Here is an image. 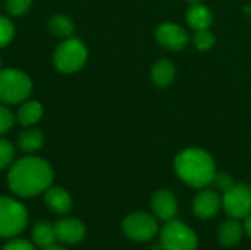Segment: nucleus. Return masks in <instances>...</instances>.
Returning a JSON list of instances; mask_svg holds the SVG:
<instances>
[{"label":"nucleus","instance_id":"obj_1","mask_svg":"<svg viewBox=\"0 0 251 250\" xmlns=\"http://www.w3.org/2000/svg\"><path fill=\"white\" fill-rule=\"evenodd\" d=\"M53 183L50 164L38 156H26L10 167L7 174L9 189L21 197H34L44 193Z\"/></svg>","mask_w":251,"mask_h":250},{"label":"nucleus","instance_id":"obj_2","mask_svg":"<svg viewBox=\"0 0 251 250\" xmlns=\"http://www.w3.org/2000/svg\"><path fill=\"white\" fill-rule=\"evenodd\" d=\"M178 177L190 187L204 189L213 183L216 165L213 158L203 149L190 147L179 152L174 162Z\"/></svg>","mask_w":251,"mask_h":250},{"label":"nucleus","instance_id":"obj_3","mask_svg":"<svg viewBox=\"0 0 251 250\" xmlns=\"http://www.w3.org/2000/svg\"><path fill=\"white\" fill-rule=\"evenodd\" d=\"M32 91L31 78L21 69H0V102L16 105L25 102Z\"/></svg>","mask_w":251,"mask_h":250},{"label":"nucleus","instance_id":"obj_4","mask_svg":"<svg viewBox=\"0 0 251 250\" xmlns=\"http://www.w3.org/2000/svg\"><path fill=\"white\" fill-rule=\"evenodd\" d=\"M87 57L88 52L85 44L75 37H69L65 38L54 50L53 62L60 72L74 74L78 72L85 65Z\"/></svg>","mask_w":251,"mask_h":250},{"label":"nucleus","instance_id":"obj_5","mask_svg":"<svg viewBox=\"0 0 251 250\" xmlns=\"http://www.w3.org/2000/svg\"><path fill=\"white\" fill-rule=\"evenodd\" d=\"M28 224V212L16 199L0 196V237L9 239L21 234Z\"/></svg>","mask_w":251,"mask_h":250},{"label":"nucleus","instance_id":"obj_6","mask_svg":"<svg viewBox=\"0 0 251 250\" xmlns=\"http://www.w3.org/2000/svg\"><path fill=\"white\" fill-rule=\"evenodd\" d=\"M160 245L165 250H196L197 234L191 227L178 220H171L160 231Z\"/></svg>","mask_w":251,"mask_h":250},{"label":"nucleus","instance_id":"obj_7","mask_svg":"<svg viewBox=\"0 0 251 250\" xmlns=\"http://www.w3.org/2000/svg\"><path fill=\"white\" fill-rule=\"evenodd\" d=\"M124 234L137 243H146L156 237L159 231L157 218L147 212H132L122 222Z\"/></svg>","mask_w":251,"mask_h":250},{"label":"nucleus","instance_id":"obj_8","mask_svg":"<svg viewBox=\"0 0 251 250\" xmlns=\"http://www.w3.org/2000/svg\"><path fill=\"white\" fill-rule=\"evenodd\" d=\"M222 208L229 218L243 220L251 214V187L234 184L222 196Z\"/></svg>","mask_w":251,"mask_h":250},{"label":"nucleus","instance_id":"obj_9","mask_svg":"<svg viewBox=\"0 0 251 250\" xmlns=\"http://www.w3.org/2000/svg\"><path fill=\"white\" fill-rule=\"evenodd\" d=\"M156 40L166 49L181 50L188 44L190 38L187 31L181 25L175 22H165L159 25V28L156 29Z\"/></svg>","mask_w":251,"mask_h":250},{"label":"nucleus","instance_id":"obj_10","mask_svg":"<svg viewBox=\"0 0 251 250\" xmlns=\"http://www.w3.org/2000/svg\"><path fill=\"white\" fill-rule=\"evenodd\" d=\"M221 208H222L221 196L215 190H210V189L200 190L193 200V212L200 220L213 218L219 212Z\"/></svg>","mask_w":251,"mask_h":250},{"label":"nucleus","instance_id":"obj_11","mask_svg":"<svg viewBox=\"0 0 251 250\" xmlns=\"http://www.w3.org/2000/svg\"><path fill=\"white\" fill-rule=\"evenodd\" d=\"M151 211L153 215L160 221L168 222L171 220H175L178 214L176 196L168 189L157 190L151 197Z\"/></svg>","mask_w":251,"mask_h":250},{"label":"nucleus","instance_id":"obj_12","mask_svg":"<svg viewBox=\"0 0 251 250\" xmlns=\"http://www.w3.org/2000/svg\"><path fill=\"white\" fill-rule=\"evenodd\" d=\"M54 234L63 245H78L85 237V225L76 218H63L54 224Z\"/></svg>","mask_w":251,"mask_h":250},{"label":"nucleus","instance_id":"obj_13","mask_svg":"<svg viewBox=\"0 0 251 250\" xmlns=\"http://www.w3.org/2000/svg\"><path fill=\"white\" fill-rule=\"evenodd\" d=\"M44 193V202L54 214L65 215L72 209V197L63 187L50 186Z\"/></svg>","mask_w":251,"mask_h":250},{"label":"nucleus","instance_id":"obj_14","mask_svg":"<svg viewBox=\"0 0 251 250\" xmlns=\"http://www.w3.org/2000/svg\"><path fill=\"white\" fill-rule=\"evenodd\" d=\"M243 236H244V227L235 218L226 220L225 222L221 224V227L218 230V240L225 248L237 246L241 242Z\"/></svg>","mask_w":251,"mask_h":250},{"label":"nucleus","instance_id":"obj_15","mask_svg":"<svg viewBox=\"0 0 251 250\" xmlns=\"http://www.w3.org/2000/svg\"><path fill=\"white\" fill-rule=\"evenodd\" d=\"M212 12L209 7H206L204 4H193L191 9L187 13V22L188 25L199 31V29H209L210 24H212Z\"/></svg>","mask_w":251,"mask_h":250},{"label":"nucleus","instance_id":"obj_16","mask_svg":"<svg viewBox=\"0 0 251 250\" xmlns=\"http://www.w3.org/2000/svg\"><path fill=\"white\" fill-rule=\"evenodd\" d=\"M175 78V66L168 59H160L153 65L151 80L157 87H168Z\"/></svg>","mask_w":251,"mask_h":250},{"label":"nucleus","instance_id":"obj_17","mask_svg":"<svg viewBox=\"0 0 251 250\" xmlns=\"http://www.w3.org/2000/svg\"><path fill=\"white\" fill-rule=\"evenodd\" d=\"M18 146L25 153L38 152L44 146V136L37 128H26L18 136Z\"/></svg>","mask_w":251,"mask_h":250},{"label":"nucleus","instance_id":"obj_18","mask_svg":"<svg viewBox=\"0 0 251 250\" xmlns=\"http://www.w3.org/2000/svg\"><path fill=\"white\" fill-rule=\"evenodd\" d=\"M43 105L38 100H26L18 111V121L25 127H31L43 118Z\"/></svg>","mask_w":251,"mask_h":250},{"label":"nucleus","instance_id":"obj_19","mask_svg":"<svg viewBox=\"0 0 251 250\" xmlns=\"http://www.w3.org/2000/svg\"><path fill=\"white\" fill-rule=\"evenodd\" d=\"M31 237L34 240V243L40 248H47L51 246L56 242V234H54V225L50 224L46 220H41L38 222L34 224L32 231H31Z\"/></svg>","mask_w":251,"mask_h":250},{"label":"nucleus","instance_id":"obj_20","mask_svg":"<svg viewBox=\"0 0 251 250\" xmlns=\"http://www.w3.org/2000/svg\"><path fill=\"white\" fill-rule=\"evenodd\" d=\"M49 29L54 37L65 40V38L72 37V34L75 31V25H74L72 19L65 15H53L49 19Z\"/></svg>","mask_w":251,"mask_h":250},{"label":"nucleus","instance_id":"obj_21","mask_svg":"<svg viewBox=\"0 0 251 250\" xmlns=\"http://www.w3.org/2000/svg\"><path fill=\"white\" fill-rule=\"evenodd\" d=\"M193 41H194V46L197 47V50L206 52V50L213 47L215 35L209 29H199V31H196V35H194Z\"/></svg>","mask_w":251,"mask_h":250},{"label":"nucleus","instance_id":"obj_22","mask_svg":"<svg viewBox=\"0 0 251 250\" xmlns=\"http://www.w3.org/2000/svg\"><path fill=\"white\" fill-rule=\"evenodd\" d=\"M32 6V0H6V12L12 16L25 15Z\"/></svg>","mask_w":251,"mask_h":250},{"label":"nucleus","instance_id":"obj_23","mask_svg":"<svg viewBox=\"0 0 251 250\" xmlns=\"http://www.w3.org/2000/svg\"><path fill=\"white\" fill-rule=\"evenodd\" d=\"M13 158H15L13 146L7 140L0 139V171L10 167V164L13 162Z\"/></svg>","mask_w":251,"mask_h":250},{"label":"nucleus","instance_id":"obj_24","mask_svg":"<svg viewBox=\"0 0 251 250\" xmlns=\"http://www.w3.org/2000/svg\"><path fill=\"white\" fill-rule=\"evenodd\" d=\"M15 35V27L10 19L0 16V47L7 46Z\"/></svg>","mask_w":251,"mask_h":250},{"label":"nucleus","instance_id":"obj_25","mask_svg":"<svg viewBox=\"0 0 251 250\" xmlns=\"http://www.w3.org/2000/svg\"><path fill=\"white\" fill-rule=\"evenodd\" d=\"M13 124H15V116L10 112V109L6 108L4 105H0V136L6 134Z\"/></svg>","mask_w":251,"mask_h":250},{"label":"nucleus","instance_id":"obj_26","mask_svg":"<svg viewBox=\"0 0 251 250\" xmlns=\"http://www.w3.org/2000/svg\"><path fill=\"white\" fill-rule=\"evenodd\" d=\"M212 184H215L219 190L226 192V190H228L229 187H232L235 183H234V180H232V177H231L229 174H226V172H216V175H215Z\"/></svg>","mask_w":251,"mask_h":250},{"label":"nucleus","instance_id":"obj_27","mask_svg":"<svg viewBox=\"0 0 251 250\" xmlns=\"http://www.w3.org/2000/svg\"><path fill=\"white\" fill-rule=\"evenodd\" d=\"M3 250H35L34 245L29 243L28 240H24V239H13L10 242H7Z\"/></svg>","mask_w":251,"mask_h":250},{"label":"nucleus","instance_id":"obj_28","mask_svg":"<svg viewBox=\"0 0 251 250\" xmlns=\"http://www.w3.org/2000/svg\"><path fill=\"white\" fill-rule=\"evenodd\" d=\"M244 220H246V221H244V225H243V227H244V233L251 239V214L249 217H246Z\"/></svg>","mask_w":251,"mask_h":250},{"label":"nucleus","instance_id":"obj_29","mask_svg":"<svg viewBox=\"0 0 251 250\" xmlns=\"http://www.w3.org/2000/svg\"><path fill=\"white\" fill-rule=\"evenodd\" d=\"M43 250H66V249L60 248V246H56V245H51V246H47V248H44Z\"/></svg>","mask_w":251,"mask_h":250},{"label":"nucleus","instance_id":"obj_30","mask_svg":"<svg viewBox=\"0 0 251 250\" xmlns=\"http://www.w3.org/2000/svg\"><path fill=\"white\" fill-rule=\"evenodd\" d=\"M151 250H165V249H163V246L159 243V245H154V246L151 248Z\"/></svg>","mask_w":251,"mask_h":250},{"label":"nucleus","instance_id":"obj_31","mask_svg":"<svg viewBox=\"0 0 251 250\" xmlns=\"http://www.w3.org/2000/svg\"><path fill=\"white\" fill-rule=\"evenodd\" d=\"M188 3L193 6V4H200L201 3V0H188Z\"/></svg>","mask_w":251,"mask_h":250},{"label":"nucleus","instance_id":"obj_32","mask_svg":"<svg viewBox=\"0 0 251 250\" xmlns=\"http://www.w3.org/2000/svg\"><path fill=\"white\" fill-rule=\"evenodd\" d=\"M0 69H1V56H0Z\"/></svg>","mask_w":251,"mask_h":250}]
</instances>
